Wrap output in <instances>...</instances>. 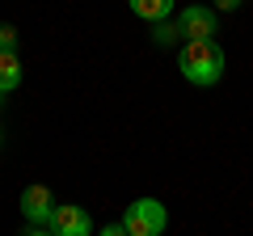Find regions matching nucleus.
<instances>
[{
  "label": "nucleus",
  "instance_id": "nucleus-1",
  "mask_svg": "<svg viewBox=\"0 0 253 236\" xmlns=\"http://www.w3.org/2000/svg\"><path fill=\"white\" fill-rule=\"evenodd\" d=\"M224 68H228V55L219 51L215 38H194V42H181V51H177V72L186 76L190 84L211 89V84H219Z\"/></svg>",
  "mask_w": 253,
  "mask_h": 236
},
{
  "label": "nucleus",
  "instance_id": "nucleus-2",
  "mask_svg": "<svg viewBox=\"0 0 253 236\" xmlns=\"http://www.w3.org/2000/svg\"><path fill=\"white\" fill-rule=\"evenodd\" d=\"M123 228H126V236H165L169 211H165V202H156V198H135L131 207H126Z\"/></svg>",
  "mask_w": 253,
  "mask_h": 236
},
{
  "label": "nucleus",
  "instance_id": "nucleus-3",
  "mask_svg": "<svg viewBox=\"0 0 253 236\" xmlns=\"http://www.w3.org/2000/svg\"><path fill=\"white\" fill-rule=\"evenodd\" d=\"M46 228H51L55 236H93V219L84 207H76V202H55L51 219H46Z\"/></svg>",
  "mask_w": 253,
  "mask_h": 236
},
{
  "label": "nucleus",
  "instance_id": "nucleus-4",
  "mask_svg": "<svg viewBox=\"0 0 253 236\" xmlns=\"http://www.w3.org/2000/svg\"><path fill=\"white\" fill-rule=\"evenodd\" d=\"M177 30L186 42H194V38H215V9H207V4H199V0H190L186 9L177 13Z\"/></svg>",
  "mask_w": 253,
  "mask_h": 236
},
{
  "label": "nucleus",
  "instance_id": "nucleus-5",
  "mask_svg": "<svg viewBox=\"0 0 253 236\" xmlns=\"http://www.w3.org/2000/svg\"><path fill=\"white\" fill-rule=\"evenodd\" d=\"M55 211V194L46 190L42 182H30L26 190H21V215L30 219V224H46Z\"/></svg>",
  "mask_w": 253,
  "mask_h": 236
},
{
  "label": "nucleus",
  "instance_id": "nucleus-6",
  "mask_svg": "<svg viewBox=\"0 0 253 236\" xmlns=\"http://www.w3.org/2000/svg\"><path fill=\"white\" fill-rule=\"evenodd\" d=\"M17 84H21V59H17V51H0V97L13 93Z\"/></svg>",
  "mask_w": 253,
  "mask_h": 236
},
{
  "label": "nucleus",
  "instance_id": "nucleus-7",
  "mask_svg": "<svg viewBox=\"0 0 253 236\" xmlns=\"http://www.w3.org/2000/svg\"><path fill=\"white\" fill-rule=\"evenodd\" d=\"M126 4H131V13H135L139 21H148V26L173 13V0H126Z\"/></svg>",
  "mask_w": 253,
  "mask_h": 236
},
{
  "label": "nucleus",
  "instance_id": "nucleus-8",
  "mask_svg": "<svg viewBox=\"0 0 253 236\" xmlns=\"http://www.w3.org/2000/svg\"><path fill=\"white\" fill-rule=\"evenodd\" d=\"M148 34H152V42H156V46H173V42L181 38V30H177V21L161 17V21H152V26H148Z\"/></svg>",
  "mask_w": 253,
  "mask_h": 236
},
{
  "label": "nucleus",
  "instance_id": "nucleus-9",
  "mask_svg": "<svg viewBox=\"0 0 253 236\" xmlns=\"http://www.w3.org/2000/svg\"><path fill=\"white\" fill-rule=\"evenodd\" d=\"M0 51H17V30L0 26Z\"/></svg>",
  "mask_w": 253,
  "mask_h": 236
},
{
  "label": "nucleus",
  "instance_id": "nucleus-10",
  "mask_svg": "<svg viewBox=\"0 0 253 236\" xmlns=\"http://www.w3.org/2000/svg\"><path fill=\"white\" fill-rule=\"evenodd\" d=\"M93 236H126V228L123 224H106V228H97Z\"/></svg>",
  "mask_w": 253,
  "mask_h": 236
},
{
  "label": "nucleus",
  "instance_id": "nucleus-11",
  "mask_svg": "<svg viewBox=\"0 0 253 236\" xmlns=\"http://www.w3.org/2000/svg\"><path fill=\"white\" fill-rule=\"evenodd\" d=\"M26 236H55V232H51L46 224H30V232H26Z\"/></svg>",
  "mask_w": 253,
  "mask_h": 236
},
{
  "label": "nucleus",
  "instance_id": "nucleus-12",
  "mask_svg": "<svg viewBox=\"0 0 253 236\" xmlns=\"http://www.w3.org/2000/svg\"><path fill=\"white\" fill-rule=\"evenodd\" d=\"M215 9L219 13H232V9H241V0H215Z\"/></svg>",
  "mask_w": 253,
  "mask_h": 236
},
{
  "label": "nucleus",
  "instance_id": "nucleus-13",
  "mask_svg": "<svg viewBox=\"0 0 253 236\" xmlns=\"http://www.w3.org/2000/svg\"><path fill=\"white\" fill-rule=\"evenodd\" d=\"M0 139H4V131H0Z\"/></svg>",
  "mask_w": 253,
  "mask_h": 236
}]
</instances>
